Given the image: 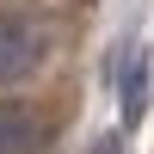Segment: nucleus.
<instances>
[{"label": "nucleus", "mask_w": 154, "mask_h": 154, "mask_svg": "<svg viewBox=\"0 0 154 154\" xmlns=\"http://www.w3.org/2000/svg\"><path fill=\"white\" fill-rule=\"evenodd\" d=\"M43 68V31L19 12H0V86H25Z\"/></svg>", "instance_id": "obj_1"}, {"label": "nucleus", "mask_w": 154, "mask_h": 154, "mask_svg": "<svg viewBox=\"0 0 154 154\" xmlns=\"http://www.w3.org/2000/svg\"><path fill=\"white\" fill-rule=\"evenodd\" d=\"M37 142H43V130H37V117H31V111L0 105V154H31Z\"/></svg>", "instance_id": "obj_2"}, {"label": "nucleus", "mask_w": 154, "mask_h": 154, "mask_svg": "<svg viewBox=\"0 0 154 154\" xmlns=\"http://www.w3.org/2000/svg\"><path fill=\"white\" fill-rule=\"evenodd\" d=\"M142 111H148V56L130 49L123 56V123H136Z\"/></svg>", "instance_id": "obj_3"}]
</instances>
